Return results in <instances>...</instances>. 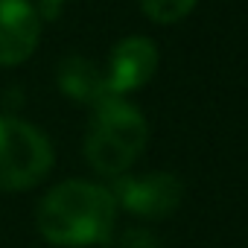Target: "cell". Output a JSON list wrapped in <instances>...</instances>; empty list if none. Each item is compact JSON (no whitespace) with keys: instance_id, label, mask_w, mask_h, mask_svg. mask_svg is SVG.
Masks as SVG:
<instances>
[{"instance_id":"7a4b0ae2","label":"cell","mask_w":248,"mask_h":248,"mask_svg":"<svg viewBox=\"0 0 248 248\" xmlns=\"http://www.w3.org/2000/svg\"><path fill=\"white\" fill-rule=\"evenodd\" d=\"M146 138V117L123 96H111L93 105V117L85 132V158L99 175L120 178L143 152Z\"/></svg>"},{"instance_id":"52a82bcc","label":"cell","mask_w":248,"mask_h":248,"mask_svg":"<svg viewBox=\"0 0 248 248\" xmlns=\"http://www.w3.org/2000/svg\"><path fill=\"white\" fill-rule=\"evenodd\" d=\"M56 79H59V88L76 102L99 105L111 99L105 88V73L85 56H67L56 70Z\"/></svg>"},{"instance_id":"8992f818","label":"cell","mask_w":248,"mask_h":248,"mask_svg":"<svg viewBox=\"0 0 248 248\" xmlns=\"http://www.w3.org/2000/svg\"><path fill=\"white\" fill-rule=\"evenodd\" d=\"M41 35V18L30 0H0V64L27 62Z\"/></svg>"},{"instance_id":"277c9868","label":"cell","mask_w":248,"mask_h":248,"mask_svg":"<svg viewBox=\"0 0 248 248\" xmlns=\"http://www.w3.org/2000/svg\"><path fill=\"white\" fill-rule=\"evenodd\" d=\"M111 196L120 207L140 219H167L178 210L184 199V184L172 172H146V175H120L111 187Z\"/></svg>"},{"instance_id":"5b68a950","label":"cell","mask_w":248,"mask_h":248,"mask_svg":"<svg viewBox=\"0 0 248 248\" xmlns=\"http://www.w3.org/2000/svg\"><path fill=\"white\" fill-rule=\"evenodd\" d=\"M158 67V47L143 38V35H129L123 38L108 59L105 70V88L108 96H123L129 91L143 88Z\"/></svg>"},{"instance_id":"30bf717a","label":"cell","mask_w":248,"mask_h":248,"mask_svg":"<svg viewBox=\"0 0 248 248\" xmlns=\"http://www.w3.org/2000/svg\"><path fill=\"white\" fill-rule=\"evenodd\" d=\"M67 3V0H38V15L44 18H56L62 12V6Z\"/></svg>"},{"instance_id":"6da1fadb","label":"cell","mask_w":248,"mask_h":248,"mask_svg":"<svg viewBox=\"0 0 248 248\" xmlns=\"http://www.w3.org/2000/svg\"><path fill=\"white\" fill-rule=\"evenodd\" d=\"M117 202L111 190L91 181H62L56 184L35 210V228L50 245L88 248L102 245L114 233Z\"/></svg>"},{"instance_id":"3957f363","label":"cell","mask_w":248,"mask_h":248,"mask_svg":"<svg viewBox=\"0 0 248 248\" xmlns=\"http://www.w3.org/2000/svg\"><path fill=\"white\" fill-rule=\"evenodd\" d=\"M53 167V146L27 120L0 117V193L35 187Z\"/></svg>"},{"instance_id":"9c48e42d","label":"cell","mask_w":248,"mask_h":248,"mask_svg":"<svg viewBox=\"0 0 248 248\" xmlns=\"http://www.w3.org/2000/svg\"><path fill=\"white\" fill-rule=\"evenodd\" d=\"M117 248H164V242L149 228H129L117 239Z\"/></svg>"},{"instance_id":"ba28073f","label":"cell","mask_w":248,"mask_h":248,"mask_svg":"<svg viewBox=\"0 0 248 248\" xmlns=\"http://www.w3.org/2000/svg\"><path fill=\"white\" fill-rule=\"evenodd\" d=\"M199 0H140V9L158 24H175L193 12Z\"/></svg>"}]
</instances>
